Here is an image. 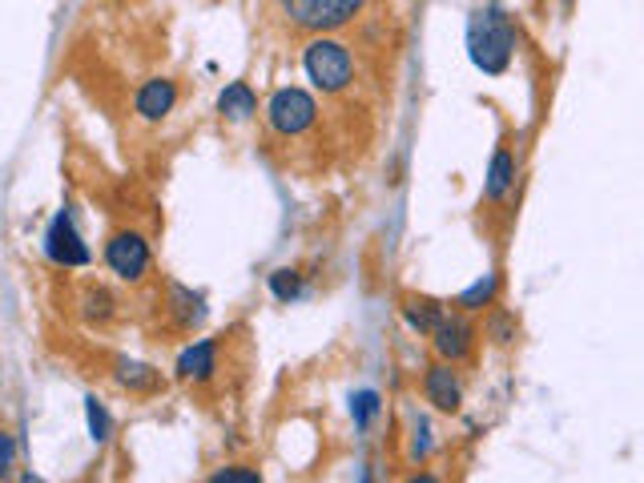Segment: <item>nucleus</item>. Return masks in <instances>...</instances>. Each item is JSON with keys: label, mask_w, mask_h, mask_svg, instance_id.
Here are the masks:
<instances>
[{"label": "nucleus", "mask_w": 644, "mask_h": 483, "mask_svg": "<svg viewBox=\"0 0 644 483\" xmlns=\"http://www.w3.org/2000/svg\"><path fill=\"white\" fill-rule=\"evenodd\" d=\"M468 57H471V65L487 77H499L511 69V57H516V25H511V16L504 13V4L492 0V4L471 9Z\"/></svg>", "instance_id": "f257e3e1"}, {"label": "nucleus", "mask_w": 644, "mask_h": 483, "mask_svg": "<svg viewBox=\"0 0 644 483\" xmlns=\"http://www.w3.org/2000/svg\"><path fill=\"white\" fill-rule=\"evenodd\" d=\"M302 69H307V77L314 81V89L326 93V97L347 93L350 81H355V57H350V49L343 45V41L326 37V33H319V37L307 45V53H302Z\"/></svg>", "instance_id": "f03ea898"}, {"label": "nucleus", "mask_w": 644, "mask_h": 483, "mask_svg": "<svg viewBox=\"0 0 644 483\" xmlns=\"http://www.w3.org/2000/svg\"><path fill=\"white\" fill-rule=\"evenodd\" d=\"M274 4L286 16V25L298 33H314V37L350 25L367 9V0H274Z\"/></svg>", "instance_id": "7ed1b4c3"}, {"label": "nucleus", "mask_w": 644, "mask_h": 483, "mask_svg": "<svg viewBox=\"0 0 644 483\" xmlns=\"http://www.w3.org/2000/svg\"><path fill=\"white\" fill-rule=\"evenodd\" d=\"M319 122V105L307 89H278L271 101H266V125H271L278 137H302L310 125Z\"/></svg>", "instance_id": "20e7f679"}, {"label": "nucleus", "mask_w": 644, "mask_h": 483, "mask_svg": "<svg viewBox=\"0 0 644 483\" xmlns=\"http://www.w3.org/2000/svg\"><path fill=\"white\" fill-rule=\"evenodd\" d=\"M105 266H110L122 283H141L149 274V242L137 230H117L105 242Z\"/></svg>", "instance_id": "39448f33"}, {"label": "nucleus", "mask_w": 644, "mask_h": 483, "mask_svg": "<svg viewBox=\"0 0 644 483\" xmlns=\"http://www.w3.org/2000/svg\"><path fill=\"white\" fill-rule=\"evenodd\" d=\"M45 254H49V262H57V266H89V246L81 242V234H77V222L73 214L61 210L57 218L49 222V234H45Z\"/></svg>", "instance_id": "423d86ee"}, {"label": "nucleus", "mask_w": 644, "mask_h": 483, "mask_svg": "<svg viewBox=\"0 0 644 483\" xmlns=\"http://www.w3.org/2000/svg\"><path fill=\"white\" fill-rule=\"evenodd\" d=\"M432 347L444 363H463L475 350V326H471L463 310L459 314H444V322L432 331Z\"/></svg>", "instance_id": "0eeeda50"}, {"label": "nucleus", "mask_w": 644, "mask_h": 483, "mask_svg": "<svg viewBox=\"0 0 644 483\" xmlns=\"http://www.w3.org/2000/svg\"><path fill=\"white\" fill-rule=\"evenodd\" d=\"M423 395L432 403L435 411H444V415H456L459 403H463V379H459L456 363H432L427 371H423Z\"/></svg>", "instance_id": "6e6552de"}, {"label": "nucleus", "mask_w": 644, "mask_h": 483, "mask_svg": "<svg viewBox=\"0 0 644 483\" xmlns=\"http://www.w3.org/2000/svg\"><path fill=\"white\" fill-rule=\"evenodd\" d=\"M174 375L182 379V383H194V387L210 383L214 375H218V338H202V343L182 350V355H177Z\"/></svg>", "instance_id": "1a4fd4ad"}, {"label": "nucleus", "mask_w": 644, "mask_h": 483, "mask_svg": "<svg viewBox=\"0 0 644 483\" xmlns=\"http://www.w3.org/2000/svg\"><path fill=\"white\" fill-rule=\"evenodd\" d=\"M511 189H516V153L508 146H496V153L487 161V174H483V202L499 206V202H508Z\"/></svg>", "instance_id": "9d476101"}, {"label": "nucleus", "mask_w": 644, "mask_h": 483, "mask_svg": "<svg viewBox=\"0 0 644 483\" xmlns=\"http://www.w3.org/2000/svg\"><path fill=\"white\" fill-rule=\"evenodd\" d=\"M174 105H177V85L170 77H149L134 97V110L141 122H161L165 113H174Z\"/></svg>", "instance_id": "9b49d317"}, {"label": "nucleus", "mask_w": 644, "mask_h": 483, "mask_svg": "<svg viewBox=\"0 0 644 483\" xmlns=\"http://www.w3.org/2000/svg\"><path fill=\"white\" fill-rule=\"evenodd\" d=\"M170 314H174L177 331H194V326L206 322V298L194 295L189 286L170 283Z\"/></svg>", "instance_id": "f8f14e48"}, {"label": "nucleus", "mask_w": 644, "mask_h": 483, "mask_svg": "<svg viewBox=\"0 0 644 483\" xmlns=\"http://www.w3.org/2000/svg\"><path fill=\"white\" fill-rule=\"evenodd\" d=\"M117 383L129 391V395H158L165 379H161L158 367H149V363H134V359H122L117 363Z\"/></svg>", "instance_id": "ddd939ff"}, {"label": "nucleus", "mask_w": 644, "mask_h": 483, "mask_svg": "<svg viewBox=\"0 0 644 483\" xmlns=\"http://www.w3.org/2000/svg\"><path fill=\"white\" fill-rule=\"evenodd\" d=\"M218 110H222V117H230V122H250V117L258 113V97H254V89H250L246 81H230V85L222 89V97H218Z\"/></svg>", "instance_id": "4468645a"}, {"label": "nucleus", "mask_w": 644, "mask_h": 483, "mask_svg": "<svg viewBox=\"0 0 644 483\" xmlns=\"http://www.w3.org/2000/svg\"><path fill=\"white\" fill-rule=\"evenodd\" d=\"M447 307L444 302H435V298H407L403 302V319H407L411 331H419V335H432L435 326L444 322Z\"/></svg>", "instance_id": "2eb2a0df"}, {"label": "nucleus", "mask_w": 644, "mask_h": 483, "mask_svg": "<svg viewBox=\"0 0 644 483\" xmlns=\"http://www.w3.org/2000/svg\"><path fill=\"white\" fill-rule=\"evenodd\" d=\"M496 295H499V274H483L480 283H471L468 290L456 298V307L463 310V314H480V310L496 307Z\"/></svg>", "instance_id": "dca6fc26"}, {"label": "nucleus", "mask_w": 644, "mask_h": 483, "mask_svg": "<svg viewBox=\"0 0 644 483\" xmlns=\"http://www.w3.org/2000/svg\"><path fill=\"white\" fill-rule=\"evenodd\" d=\"M81 314H85L89 326H105L117 314V298L105 286H85L81 290Z\"/></svg>", "instance_id": "f3484780"}, {"label": "nucleus", "mask_w": 644, "mask_h": 483, "mask_svg": "<svg viewBox=\"0 0 644 483\" xmlns=\"http://www.w3.org/2000/svg\"><path fill=\"white\" fill-rule=\"evenodd\" d=\"M266 286H271V295L278 298V302H295V298L302 295V274L283 266V271H274L271 278H266Z\"/></svg>", "instance_id": "a211bd4d"}, {"label": "nucleus", "mask_w": 644, "mask_h": 483, "mask_svg": "<svg viewBox=\"0 0 644 483\" xmlns=\"http://www.w3.org/2000/svg\"><path fill=\"white\" fill-rule=\"evenodd\" d=\"M435 451V432H432V423L423 419V415H415L411 419V459L415 463H427Z\"/></svg>", "instance_id": "6ab92c4d"}, {"label": "nucleus", "mask_w": 644, "mask_h": 483, "mask_svg": "<svg viewBox=\"0 0 644 483\" xmlns=\"http://www.w3.org/2000/svg\"><path fill=\"white\" fill-rule=\"evenodd\" d=\"M85 419H89V435H93V444H105L110 432H113V419H110V411H105V403H101L97 395L85 399Z\"/></svg>", "instance_id": "aec40b11"}, {"label": "nucleus", "mask_w": 644, "mask_h": 483, "mask_svg": "<svg viewBox=\"0 0 644 483\" xmlns=\"http://www.w3.org/2000/svg\"><path fill=\"white\" fill-rule=\"evenodd\" d=\"M487 338H492L496 347H508L511 338H516V314L492 307V314H487Z\"/></svg>", "instance_id": "412c9836"}, {"label": "nucleus", "mask_w": 644, "mask_h": 483, "mask_svg": "<svg viewBox=\"0 0 644 483\" xmlns=\"http://www.w3.org/2000/svg\"><path fill=\"white\" fill-rule=\"evenodd\" d=\"M375 415H379V395H375V391H359V395L350 399V419H355V427H359V432H367V427H371Z\"/></svg>", "instance_id": "4be33fe9"}, {"label": "nucleus", "mask_w": 644, "mask_h": 483, "mask_svg": "<svg viewBox=\"0 0 644 483\" xmlns=\"http://www.w3.org/2000/svg\"><path fill=\"white\" fill-rule=\"evenodd\" d=\"M258 468H242V463H230V468L214 471L210 483H258Z\"/></svg>", "instance_id": "5701e85b"}, {"label": "nucleus", "mask_w": 644, "mask_h": 483, "mask_svg": "<svg viewBox=\"0 0 644 483\" xmlns=\"http://www.w3.org/2000/svg\"><path fill=\"white\" fill-rule=\"evenodd\" d=\"M16 468V439L9 432H0V480Z\"/></svg>", "instance_id": "b1692460"}]
</instances>
